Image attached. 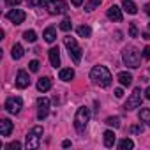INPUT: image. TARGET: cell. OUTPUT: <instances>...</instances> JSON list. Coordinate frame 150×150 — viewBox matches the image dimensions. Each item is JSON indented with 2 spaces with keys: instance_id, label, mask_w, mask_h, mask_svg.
<instances>
[{
  "instance_id": "6da1fadb",
  "label": "cell",
  "mask_w": 150,
  "mask_h": 150,
  "mask_svg": "<svg viewBox=\"0 0 150 150\" xmlns=\"http://www.w3.org/2000/svg\"><path fill=\"white\" fill-rule=\"evenodd\" d=\"M90 80L96 83V85H99V87H110L111 85V72L104 67V65H96V67H92V71H90Z\"/></svg>"
},
{
  "instance_id": "7a4b0ae2",
  "label": "cell",
  "mask_w": 150,
  "mask_h": 150,
  "mask_svg": "<svg viewBox=\"0 0 150 150\" xmlns=\"http://www.w3.org/2000/svg\"><path fill=\"white\" fill-rule=\"evenodd\" d=\"M122 60L127 67L131 69H138L139 67V62H141V57H139V51L134 48V46H127L124 51H122Z\"/></svg>"
},
{
  "instance_id": "3957f363",
  "label": "cell",
  "mask_w": 150,
  "mask_h": 150,
  "mask_svg": "<svg viewBox=\"0 0 150 150\" xmlns=\"http://www.w3.org/2000/svg\"><path fill=\"white\" fill-rule=\"evenodd\" d=\"M90 110L87 108V106H81V108H78V111H76V115H74V127H76V131L78 132H83L85 129H87V125H88V122H90Z\"/></svg>"
},
{
  "instance_id": "277c9868",
  "label": "cell",
  "mask_w": 150,
  "mask_h": 150,
  "mask_svg": "<svg viewBox=\"0 0 150 150\" xmlns=\"http://www.w3.org/2000/svg\"><path fill=\"white\" fill-rule=\"evenodd\" d=\"M64 44H65V48L69 50V55H71L72 62L78 65V64L81 62V55H83V51H81V48L78 46L76 39L71 37V35H65V37H64Z\"/></svg>"
},
{
  "instance_id": "5b68a950",
  "label": "cell",
  "mask_w": 150,
  "mask_h": 150,
  "mask_svg": "<svg viewBox=\"0 0 150 150\" xmlns=\"http://www.w3.org/2000/svg\"><path fill=\"white\" fill-rule=\"evenodd\" d=\"M41 136H42V127L41 125L32 127L25 136V146L28 150H35L39 146V143H41Z\"/></svg>"
},
{
  "instance_id": "8992f818",
  "label": "cell",
  "mask_w": 150,
  "mask_h": 150,
  "mask_svg": "<svg viewBox=\"0 0 150 150\" xmlns=\"http://www.w3.org/2000/svg\"><path fill=\"white\" fill-rule=\"evenodd\" d=\"M42 6L48 9L50 14H64V13H67V2H64V0H44Z\"/></svg>"
},
{
  "instance_id": "52a82bcc",
  "label": "cell",
  "mask_w": 150,
  "mask_h": 150,
  "mask_svg": "<svg viewBox=\"0 0 150 150\" xmlns=\"http://www.w3.org/2000/svg\"><path fill=\"white\" fill-rule=\"evenodd\" d=\"M141 88H134L132 90V94H131V97L127 99V103L124 104V110L125 111H131V110H134V108H139L141 106Z\"/></svg>"
},
{
  "instance_id": "ba28073f",
  "label": "cell",
  "mask_w": 150,
  "mask_h": 150,
  "mask_svg": "<svg viewBox=\"0 0 150 150\" xmlns=\"http://www.w3.org/2000/svg\"><path fill=\"white\" fill-rule=\"evenodd\" d=\"M4 108H6L9 113L18 115V113L21 111V108H23V101H21V97H9V99L6 101Z\"/></svg>"
},
{
  "instance_id": "9c48e42d",
  "label": "cell",
  "mask_w": 150,
  "mask_h": 150,
  "mask_svg": "<svg viewBox=\"0 0 150 150\" xmlns=\"http://www.w3.org/2000/svg\"><path fill=\"white\" fill-rule=\"evenodd\" d=\"M50 113V99L48 97H39L37 99V118L44 120Z\"/></svg>"
},
{
  "instance_id": "30bf717a",
  "label": "cell",
  "mask_w": 150,
  "mask_h": 150,
  "mask_svg": "<svg viewBox=\"0 0 150 150\" xmlns=\"http://www.w3.org/2000/svg\"><path fill=\"white\" fill-rule=\"evenodd\" d=\"M25 13L21 11V9H11L9 13H7V20L9 21H13L14 25H20V23H23L25 21Z\"/></svg>"
},
{
  "instance_id": "8fae6325",
  "label": "cell",
  "mask_w": 150,
  "mask_h": 150,
  "mask_svg": "<svg viewBox=\"0 0 150 150\" xmlns=\"http://www.w3.org/2000/svg\"><path fill=\"white\" fill-rule=\"evenodd\" d=\"M30 85V78H28V72L27 71H18V74H16V87L18 88H27Z\"/></svg>"
},
{
  "instance_id": "7c38bea8",
  "label": "cell",
  "mask_w": 150,
  "mask_h": 150,
  "mask_svg": "<svg viewBox=\"0 0 150 150\" xmlns=\"http://www.w3.org/2000/svg\"><path fill=\"white\" fill-rule=\"evenodd\" d=\"M13 132V122L9 118H2L0 120V134L2 136H9Z\"/></svg>"
},
{
  "instance_id": "4fadbf2b",
  "label": "cell",
  "mask_w": 150,
  "mask_h": 150,
  "mask_svg": "<svg viewBox=\"0 0 150 150\" xmlns=\"http://www.w3.org/2000/svg\"><path fill=\"white\" fill-rule=\"evenodd\" d=\"M108 18L111 21H122V9L118 6H111L108 9Z\"/></svg>"
},
{
  "instance_id": "5bb4252c",
  "label": "cell",
  "mask_w": 150,
  "mask_h": 150,
  "mask_svg": "<svg viewBox=\"0 0 150 150\" xmlns=\"http://www.w3.org/2000/svg\"><path fill=\"white\" fill-rule=\"evenodd\" d=\"M51 85H53V80H51L50 76H44V78H41V80L37 81V90H39V92H48V90L51 88Z\"/></svg>"
},
{
  "instance_id": "9a60e30c",
  "label": "cell",
  "mask_w": 150,
  "mask_h": 150,
  "mask_svg": "<svg viewBox=\"0 0 150 150\" xmlns=\"http://www.w3.org/2000/svg\"><path fill=\"white\" fill-rule=\"evenodd\" d=\"M117 80L120 81V85H122V87H129V85L132 83V74H131V72L122 71V72H118V74H117Z\"/></svg>"
},
{
  "instance_id": "2e32d148",
  "label": "cell",
  "mask_w": 150,
  "mask_h": 150,
  "mask_svg": "<svg viewBox=\"0 0 150 150\" xmlns=\"http://www.w3.org/2000/svg\"><path fill=\"white\" fill-rule=\"evenodd\" d=\"M48 55H50L51 65H53V67H58V65H60V53H58V48H50Z\"/></svg>"
},
{
  "instance_id": "e0dca14e",
  "label": "cell",
  "mask_w": 150,
  "mask_h": 150,
  "mask_svg": "<svg viewBox=\"0 0 150 150\" xmlns=\"http://www.w3.org/2000/svg\"><path fill=\"white\" fill-rule=\"evenodd\" d=\"M58 78H60L62 81H71V80L74 78V69H71V67H67V69H60Z\"/></svg>"
},
{
  "instance_id": "ac0fdd59",
  "label": "cell",
  "mask_w": 150,
  "mask_h": 150,
  "mask_svg": "<svg viewBox=\"0 0 150 150\" xmlns=\"http://www.w3.org/2000/svg\"><path fill=\"white\" fill-rule=\"evenodd\" d=\"M122 7H124V11L127 14H136L138 13V7H136V4L132 0H122Z\"/></svg>"
},
{
  "instance_id": "d6986e66",
  "label": "cell",
  "mask_w": 150,
  "mask_h": 150,
  "mask_svg": "<svg viewBox=\"0 0 150 150\" xmlns=\"http://www.w3.org/2000/svg\"><path fill=\"white\" fill-rule=\"evenodd\" d=\"M23 55H25V50H23V46H21L20 42H16V44L13 46V50H11V57H13L14 60H20Z\"/></svg>"
},
{
  "instance_id": "ffe728a7",
  "label": "cell",
  "mask_w": 150,
  "mask_h": 150,
  "mask_svg": "<svg viewBox=\"0 0 150 150\" xmlns=\"http://www.w3.org/2000/svg\"><path fill=\"white\" fill-rule=\"evenodd\" d=\"M103 136H104V146L111 148V146L115 145V141H117V136H115V132H113V131H106Z\"/></svg>"
},
{
  "instance_id": "44dd1931",
  "label": "cell",
  "mask_w": 150,
  "mask_h": 150,
  "mask_svg": "<svg viewBox=\"0 0 150 150\" xmlns=\"http://www.w3.org/2000/svg\"><path fill=\"white\" fill-rule=\"evenodd\" d=\"M42 37H44V41H46V42H53V41L57 39V30H55L53 27H48V28L44 30Z\"/></svg>"
},
{
  "instance_id": "7402d4cb",
  "label": "cell",
  "mask_w": 150,
  "mask_h": 150,
  "mask_svg": "<svg viewBox=\"0 0 150 150\" xmlns=\"http://www.w3.org/2000/svg\"><path fill=\"white\" fill-rule=\"evenodd\" d=\"M138 118L141 122H145L146 125H150V108H141L139 113H138Z\"/></svg>"
},
{
  "instance_id": "603a6c76",
  "label": "cell",
  "mask_w": 150,
  "mask_h": 150,
  "mask_svg": "<svg viewBox=\"0 0 150 150\" xmlns=\"http://www.w3.org/2000/svg\"><path fill=\"white\" fill-rule=\"evenodd\" d=\"M76 32H78L80 37H90V35H92V28H90L88 25H81V27H78Z\"/></svg>"
},
{
  "instance_id": "cb8c5ba5",
  "label": "cell",
  "mask_w": 150,
  "mask_h": 150,
  "mask_svg": "<svg viewBox=\"0 0 150 150\" xmlns=\"http://www.w3.org/2000/svg\"><path fill=\"white\" fill-rule=\"evenodd\" d=\"M132 146H134V141L129 139V138H124V139L118 141V148H120V150H131Z\"/></svg>"
},
{
  "instance_id": "d4e9b609",
  "label": "cell",
  "mask_w": 150,
  "mask_h": 150,
  "mask_svg": "<svg viewBox=\"0 0 150 150\" xmlns=\"http://www.w3.org/2000/svg\"><path fill=\"white\" fill-rule=\"evenodd\" d=\"M101 6V0H87V4H85V11H94Z\"/></svg>"
},
{
  "instance_id": "484cf974",
  "label": "cell",
  "mask_w": 150,
  "mask_h": 150,
  "mask_svg": "<svg viewBox=\"0 0 150 150\" xmlns=\"http://www.w3.org/2000/svg\"><path fill=\"white\" fill-rule=\"evenodd\" d=\"M23 39H25V41H28V42H35L37 34H35L34 30H27V32H23Z\"/></svg>"
},
{
  "instance_id": "4316f807",
  "label": "cell",
  "mask_w": 150,
  "mask_h": 150,
  "mask_svg": "<svg viewBox=\"0 0 150 150\" xmlns=\"http://www.w3.org/2000/svg\"><path fill=\"white\" fill-rule=\"evenodd\" d=\"M106 124L111 125V127H115V129H118L120 127V118L118 117H108L106 118Z\"/></svg>"
},
{
  "instance_id": "83f0119b",
  "label": "cell",
  "mask_w": 150,
  "mask_h": 150,
  "mask_svg": "<svg viewBox=\"0 0 150 150\" xmlns=\"http://www.w3.org/2000/svg\"><path fill=\"white\" fill-rule=\"evenodd\" d=\"M71 28H72V23H71V20H69V18H65V20H62V21H60V30L69 32Z\"/></svg>"
},
{
  "instance_id": "f1b7e54d",
  "label": "cell",
  "mask_w": 150,
  "mask_h": 150,
  "mask_svg": "<svg viewBox=\"0 0 150 150\" xmlns=\"http://www.w3.org/2000/svg\"><path fill=\"white\" fill-rule=\"evenodd\" d=\"M129 132H131V134H141V132H143V125H141V124L131 125V127H129Z\"/></svg>"
},
{
  "instance_id": "f546056e",
  "label": "cell",
  "mask_w": 150,
  "mask_h": 150,
  "mask_svg": "<svg viewBox=\"0 0 150 150\" xmlns=\"http://www.w3.org/2000/svg\"><path fill=\"white\" fill-rule=\"evenodd\" d=\"M138 34H139V32H138L136 23H131V25H129V35H131V37H138Z\"/></svg>"
},
{
  "instance_id": "4dcf8cb0",
  "label": "cell",
  "mask_w": 150,
  "mask_h": 150,
  "mask_svg": "<svg viewBox=\"0 0 150 150\" xmlns=\"http://www.w3.org/2000/svg\"><path fill=\"white\" fill-rule=\"evenodd\" d=\"M20 148H21V143L20 141H11L7 145V150H20Z\"/></svg>"
},
{
  "instance_id": "1f68e13d",
  "label": "cell",
  "mask_w": 150,
  "mask_h": 150,
  "mask_svg": "<svg viewBox=\"0 0 150 150\" xmlns=\"http://www.w3.org/2000/svg\"><path fill=\"white\" fill-rule=\"evenodd\" d=\"M28 69H30L32 72H37V71H39V62H37V60H32V62L28 64Z\"/></svg>"
},
{
  "instance_id": "d6a6232c",
  "label": "cell",
  "mask_w": 150,
  "mask_h": 150,
  "mask_svg": "<svg viewBox=\"0 0 150 150\" xmlns=\"http://www.w3.org/2000/svg\"><path fill=\"white\" fill-rule=\"evenodd\" d=\"M44 0H28V6L30 7H37V6H42Z\"/></svg>"
},
{
  "instance_id": "836d02e7",
  "label": "cell",
  "mask_w": 150,
  "mask_h": 150,
  "mask_svg": "<svg viewBox=\"0 0 150 150\" xmlns=\"http://www.w3.org/2000/svg\"><path fill=\"white\" fill-rule=\"evenodd\" d=\"M115 97H118V99L124 97V90L122 88H115Z\"/></svg>"
},
{
  "instance_id": "e575fe53",
  "label": "cell",
  "mask_w": 150,
  "mask_h": 150,
  "mask_svg": "<svg viewBox=\"0 0 150 150\" xmlns=\"http://www.w3.org/2000/svg\"><path fill=\"white\" fill-rule=\"evenodd\" d=\"M143 57H145V58H150V46H146V48L143 50Z\"/></svg>"
},
{
  "instance_id": "d590c367",
  "label": "cell",
  "mask_w": 150,
  "mask_h": 150,
  "mask_svg": "<svg viewBox=\"0 0 150 150\" xmlns=\"http://www.w3.org/2000/svg\"><path fill=\"white\" fill-rule=\"evenodd\" d=\"M6 4H7V6H18L20 0H6Z\"/></svg>"
},
{
  "instance_id": "8d00e7d4",
  "label": "cell",
  "mask_w": 150,
  "mask_h": 150,
  "mask_svg": "<svg viewBox=\"0 0 150 150\" xmlns=\"http://www.w3.org/2000/svg\"><path fill=\"white\" fill-rule=\"evenodd\" d=\"M62 146H64V148H69V146H71V141H69V139H64V141H62Z\"/></svg>"
},
{
  "instance_id": "74e56055",
  "label": "cell",
  "mask_w": 150,
  "mask_h": 150,
  "mask_svg": "<svg viewBox=\"0 0 150 150\" xmlns=\"http://www.w3.org/2000/svg\"><path fill=\"white\" fill-rule=\"evenodd\" d=\"M143 94H145V99H148V101H150V87H146V90H145Z\"/></svg>"
},
{
  "instance_id": "f35d334b",
  "label": "cell",
  "mask_w": 150,
  "mask_h": 150,
  "mask_svg": "<svg viewBox=\"0 0 150 150\" xmlns=\"http://www.w3.org/2000/svg\"><path fill=\"white\" fill-rule=\"evenodd\" d=\"M71 2H72V6H76V7H78V6L83 4V0H71Z\"/></svg>"
},
{
  "instance_id": "ab89813d",
  "label": "cell",
  "mask_w": 150,
  "mask_h": 150,
  "mask_svg": "<svg viewBox=\"0 0 150 150\" xmlns=\"http://www.w3.org/2000/svg\"><path fill=\"white\" fill-rule=\"evenodd\" d=\"M145 13H146V14H150V4H146V6H145Z\"/></svg>"
},
{
  "instance_id": "60d3db41",
  "label": "cell",
  "mask_w": 150,
  "mask_h": 150,
  "mask_svg": "<svg viewBox=\"0 0 150 150\" xmlns=\"http://www.w3.org/2000/svg\"><path fill=\"white\" fill-rule=\"evenodd\" d=\"M148 28H150V23H148Z\"/></svg>"
}]
</instances>
